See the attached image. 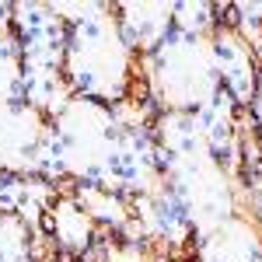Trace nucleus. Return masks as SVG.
<instances>
[{
	"label": "nucleus",
	"mask_w": 262,
	"mask_h": 262,
	"mask_svg": "<svg viewBox=\"0 0 262 262\" xmlns=\"http://www.w3.org/2000/svg\"><path fill=\"white\" fill-rule=\"evenodd\" d=\"M137 77L158 112H200L221 91L210 39L182 32H171L150 56L137 60Z\"/></svg>",
	"instance_id": "obj_2"
},
{
	"label": "nucleus",
	"mask_w": 262,
	"mask_h": 262,
	"mask_svg": "<svg viewBox=\"0 0 262 262\" xmlns=\"http://www.w3.org/2000/svg\"><path fill=\"white\" fill-rule=\"evenodd\" d=\"M116 7V25L126 46L140 56H150L171 32H175V4L164 0H129V4H112Z\"/></svg>",
	"instance_id": "obj_9"
},
{
	"label": "nucleus",
	"mask_w": 262,
	"mask_h": 262,
	"mask_svg": "<svg viewBox=\"0 0 262 262\" xmlns=\"http://www.w3.org/2000/svg\"><path fill=\"white\" fill-rule=\"evenodd\" d=\"M42 231L49 234L53 248L60 255H67V259H84L101 234L98 227H95V221L88 217V210L74 200V192H60L53 200V206L46 210Z\"/></svg>",
	"instance_id": "obj_11"
},
{
	"label": "nucleus",
	"mask_w": 262,
	"mask_h": 262,
	"mask_svg": "<svg viewBox=\"0 0 262 262\" xmlns=\"http://www.w3.org/2000/svg\"><path fill=\"white\" fill-rule=\"evenodd\" d=\"M49 11L70 28V25H81V21H88L91 14L105 11V0H53Z\"/></svg>",
	"instance_id": "obj_18"
},
{
	"label": "nucleus",
	"mask_w": 262,
	"mask_h": 262,
	"mask_svg": "<svg viewBox=\"0 0 262 262\" xmlns=\"http://www.w3.org/2000/svg\"><path fill=\"white\" fill-rule=\"evenodd\" d=\"M129 210H133V221L140 227V238L147 248L158 245L168 252H182L196 238L182 203L171 196L168 185L154 189V192H143V196H129Z\"/></svg>",
	"instance_id": "obj_6"
},
{
	"label": "nucleus",
	"mask_w": 262,
	"mask_h": 262,
	"mask_svg": "<svg viewBox=\"0 0 262 262\" xmlns=\"http://www.w3.org/2000/svg\"><path fill=\"white\" fill-rule=\"evenodd\" d=\"M248 119H252V126H255V137H259L262 143V63H259V77H255V95H252V101H248Z\"/></svg>",
	"instance_id": "obj_20"
},
{
	"label": "nucleus",
	"mask_w": 262,
	"mask_h": 262,
	"mask_svg": "<svg viewBox=\"0 0 262 262\" xmlns=\"http://www.w3.org/2000/svg\"><path fill=\"white\" fill-rule=\"evenodd\" d=\"M28 255H32V231L14 213H0V259L18 262Z\"/></svg>",
	"instance_id": "obj_16"
},
{
	"label": "nucleus",
	"mask_w": 262,
	"mask_h": 262,
	"mask_svg": "<svg viewBox=\"0 0 262 262\" xmlns=\"http://www.w3.org/2000/svg\"><path fill=\"white\" fill-rule=\"evenodd\" d=\"M196 262H262V227L248 213H234L192 242Z\"/></svg>",
	"instance_id": "obj_10"
},
{
	"label": "nucleus",
	"mask_w": 262,
	"mask_h": 262,
	"mask_svg": "<svg viewBox=\"0 0 262 262\" xmlns=\"http://www.w3.org/2000/svg\"><path fill=\"white\" fill-rule=\"evenodd\" d=\"M70 192H74V200L88 210V217L95 221V227L105 231V234H119L122 227L129 224V217H133L129 200H126L122 192L101 189V185H84V182H77Z\"/></svg>",
	"instance_id": "obj_13"
},
{
	"label": "nucleus",
	"mask_w": 262,
	"mask_h": 262,
	"mask_svg": "<svg viewBox=\"0 0 262 262\" xmlns=\"http://www.w3.org/2000/svg\"><path fill=\"white\" fill-rule=\"evenodd\" d=\"M46 133H49V119L39 108H32L25 101L0 105V164H4V171L35 175L32 154Z\"/></svg>",
	"instance_id": "obj_8"
},
{
	"label": "nucleus",
	"mask_w": 262,
	"mask_h": 262,
	"mask_svg": "<svg viewBox=\"0 0 262 262\" xmlns=\"http://www.w3.org/2000/svg\"><path fill=\"white\" fill-rule=\"evenodd\" d=\"M11 18H14V4L0 0V32H11Z\"/></svg>",
	"instance_id": "obj_21"
},
{
	"label": "nucleus",
	"mask_w": 262,
	"mask_h": 262,
	"mask_svg": "<svg viewBox=\"0 0 262 262\" xmlns=\"http://www.w3.org/2000/svg\"><path fill=\"white\" fill-rule=\"evenodd\" d=\"M161 175L171 196L182 203L196 238H203L206 231H213L217 224L238 213V182L224 171V164L210 150L189 154V158L161 154Z\"/></svg>",
	"instance_id": "obj_4"
},
{
	"label": "nucleus",
	"mask_w": 262,
	"mask_h": 262,
	"mask_svg": "<svg viewBox=\"0 0 262 262\" xmlns=\"http://www.w3.org/2000/svg\"><path fill=\"white\" fill-rule=\"evenodd\" d=\"M164 185L161 175V147L150 129H126L116 133L108 154V189L129 196H143Z\"/></svg>",
	"instance_id": "obj_5"
},
{
	"label": "nucleus",
	"mask_w": 262,
	"mask_h": 262,
	"mask_svg": "<svg viewBox=\"0 0 262 262\" xmlns=\"http://www.w3.org/2000/svg\"><path fill=\"white\" fill-rule=\"evenodd\" d=\"M63 77L77 98H91L101 105H116L133 95L137 53L119 35L112 4H105V11L91 14L88 21L67 28Z\"/></svg>",
	"instance_id": "obj_1"
},
{
	"label": "nucleus",
	"mask_w": 262,
	"mask_h": 262,
	"mask_svg": "<svg viewBox=\"0 0 262 262\" xmlns=\"http://www.w3.org/2000/svg\"><path fill=\"white\" fill-rule=\"evenodd\" d=\"M210 53H213V70L221 91H227L238 108H248V101L255 95V77H259V56L252 53V46L224 21L210 35Z\"/></svg>",
	"instance_id": "obj_7"
},
{
	"label": "nucleus",
	"mask_w": 262,
	"mask_h": 262,
	"mask_svg": "<svg viewBox=\"0 0 262 262\" xmlns=\"http://www.w3.org/2000/svg\"><path fill=\"white\" fill-rule=\"evenodd\" d=\"M49 133L56 140L67 182L108 189V154H112V143L119 133L108 105L74 95L60 116L49 119Z\"/></svg>",
	"instance_id": "obj_3"
},
{
	"label": "nucleus",
	"mask_w": 262,
	"mask_h": 262,
	"mask_svg": "<svg viewBox=\"0 0 262 262\" xmlns=\"http://www.w3.org/2000/svg\"><path fill=\"white\" fill-rule=\"evenodd\" d=\"M231 4H210V0H182L175 4V32L182 35H203L210 39L213 28L224 25Z\"/></svg>",
	"instance_id": "obj_14"
},
{
	"label": "nucleus",
	"mask_w": 262,
	"mask_h": 262,
	"mask_svg": "<svg viewBox=\"0 0 262 262\" xmlns=\"http://www.w3.org/2000/svg\"><path fill=\"white\" fill-rule=\"evenodd\" d=\"M150 133L164 158H189V154L206 150L196 112H158L150 122Z\"/></svg>",
	"instance_id": "obj_12"
},
{
	"label": "nucleus",
	"mask_w": 262,
	"mask_h": 262,
	"mask_svg": "<svg viewBox=\"0 0 262 262\" xmlns=\"http://www.w3.org/2000/svg\"><path fill=\"white\" fill-rule=\"evenodd\" d=\"M25 203V175L0 171V213H18Z\"/></svg>",
	"instance_id": "obj_19"
},
{
	"label": "nucleus",
	"mask_w": 262,
	"mask_h": 262,
	"mask_svg": "<svg viewBox=\"0 0 262 262\" xmlns=\"http://www.w3.org/2000/svg\"><path fill=\"white\" fill-rule=\"evenodd\" d=\"M0 262H4V259H0Z\"/></svg>",
	"instance_id": "obj_23"
},
{
	"label": "nucleus",
	"mask_w": 262,
	"mask_h": 262,
	"mask_svg": "<svg viewBox=\"0 0 262 262\" xmlns=\"http://www.w3.org/2000/svg\"><path fill=\"white\" fill-rule=\"evenodd\" d=\"M21 46L14 32H0V105L21 101Z\"/></svg>",
	"instance_id": "obj_15"
},
{
	"label": "nucleus",
	"mask_w": 262,
	"mask_h": 262,
	"mask_svg": "<svg viewBox=\"0 0 262 262\" xmlns=\"http://www.w3.org/2000/svg\"><path fill=\"white\" fill-rule=\"evenodd\" d=\"M98 259L101 262H158L147 245L122 242L116 234H98Z\"/></svg>",
	"instance_id": "obj_17"
},
{
	"label": "nucleus",
	"mask_w": 262,
	"mask_h": 262,
	"mask_svg": "<svg viewBox=\"0 0 262 262\" xmlns=\"http://www.w3.org/2000/svg\"><path fill=\"white\" fill-rule=\"evenodd\" d=\"M18 262H35V259H32V255H28V259H18Z\"/></svg>",
	"instance_id": "obj_22"
}]
</instances>
